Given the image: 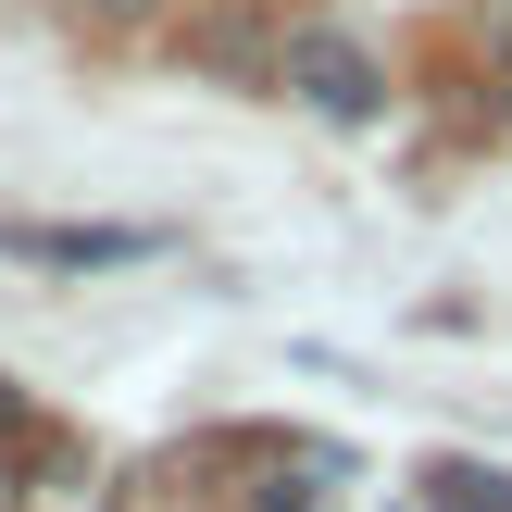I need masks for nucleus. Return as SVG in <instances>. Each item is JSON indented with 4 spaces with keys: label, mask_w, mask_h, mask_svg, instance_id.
<instances>
[{
    "label": "nucleus",
    "mask_w": 512,
    "mask_h": 512,
    "mask_svg": "<svg viewBox=\"0 0 512 512\" xmlns=\"http://www.w3.org/2000/svg\"><path fill=\"white\" fill-rule=\"evenodd\" d=\"M275 88H300L313 113L363 125L375 100H388V75H375V50H363V38H338V25H300V38L275 50Z\"/></svg>",
    "instance_id": "f257e3e1"
},
{
    "label": "nucleus",
    "mask_w": 512,
    "mask_h": 512,
    "mask_svg": "<svg viewBox=\"0 0 512 512\" xmlns=\"http://www.w3.org/2000/svg\"><path fill=\"white\" fill-rule=\"evenodd\" d=\"M0 250H25V263H63V275H88V263H150V225H0Z\"/></svg>",
    "instance_id": "f03ea898"
},
{
    "label": "nucleus",
    "mask_w": 512,
    "mask_h": 512,
    "mask_svg": "<svg viewBox=\"0 0 512 512\" xmlns=\"http://www.w3.org/2000/svg\"><path fill=\"white\" fill-rule=\"evenodd\" d=\"M425 488H438V512H512V475L500 463H438Z\"/></svg>",
    "instance_id": "7ed1b4c3"
},
{
    "label": "nucleus",
    "mask_w": 512,
    "mask_h": 512,
    "mask_svg": "<svg viewBox=\"0 0 512 512\" xmlns=\"http://www.w3.org/2000/svg\"><path fill=\"white\" fill-rule=\"evenodd\" d=\"M488 63L512 75V0H488Z\"/></svg>",
    "instance_id": "20e7f679"
},
{
    "label": "nucleus",
    "mask_w": 512,
    "mask_h": 512,
    "mask_svg": "<svg viewBox=\"0 0 512 512\" xmlns=\"http://www.w3.org/2000/svg\"><path fill=\"white\" fill-rule=\"evenodd\" d=\"M88 13H100V25H150L163 0H88Z\"/></svg>",
    "instance_id": "39448f33"
}]
</instances>
